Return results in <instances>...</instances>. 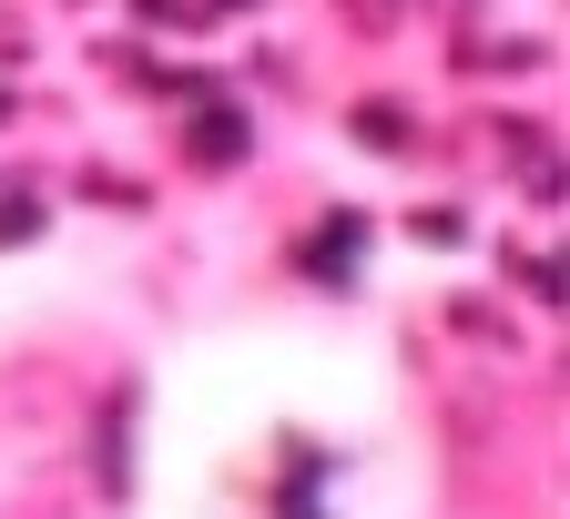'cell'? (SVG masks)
<instances>
[]
</instances>
